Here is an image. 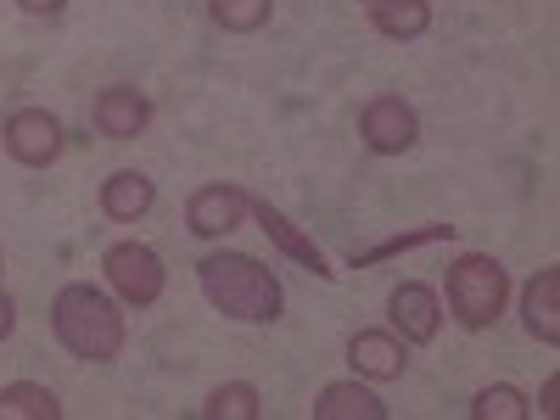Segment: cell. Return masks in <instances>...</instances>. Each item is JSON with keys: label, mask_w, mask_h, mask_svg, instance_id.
Wrapping results in <instances>:
<instances>
[{"label": "cell", "mask_w": 560, "mask_h": 420, "mask_svg": "<svg viewBox=\"0 0 560 420\" xmlns=\"http://www.w3.org/2000/svg\"><path fill=\"white\" fill-rule=\"evenodd\" d=\"M197 287L202 298L242 325H275L280 308H287V292H280V275L247 253H208L197 258Z\"/></svg>", "instance_id": "1"}, {"label": "cell", "mask_w": 560, "mask_h": 420, "mask_svg": "<svg viewBox=\"0 0 560 420\" xmlns=\"http://www.w3.org/2000/svg\"><path fill=\"white\" fill-rule=\"evenodd\" d=\"M51 337L84 364H113L129 342V325H124L118 303L102 287L68 280V287L51 298Z\"/></svg>", "instance_id": "2"}, {"label": "cell", "mask_w": 560, "mask_h": 420, "mask_svg": "<svg viewBox=\"0 0 560 420\" xmlns=\"http://www.w3.org/2000/svg\"><path fill=\"white\" fill-rule=\"evenodd\" d=\"M504 303H510V275L493 253H459L448 264V308H454V319L465 325V331L499 325Z\"/></svg>", "instance_id": "3"}, {"label": "cell", "mask_w": 560, "mask_h": 420, "mask_svg": "<svg viewBox=\"0 0 560 420\" xmlns=\"http://www.w3.org/2000/svg\"><path fill=\"white\" fill-rule=\"evenodd\" d=\"M102 269H107L113 298L129 303V308H152L163 298V287H168V269H163V258L147 242H113Z\"/></svg>", "instance_id": "4"}, {"label": "cell", "mask_w": 560, "mask_h": 420, "mask_svg": "<svg viewBox=\"0 0 560 420\" xmlns=\"http://www.w3.org/2000/svg\"><path fill=\"white\" fill-rule=\"evenodd\" d=\"M0 140H7V158L23 163V168H51L68 147L62 135V118L45 113V107H18L7 124H0Z\"/></svg>", "instance_id": "5"}, {"label": "cell", "mask_w": 560, "mask_h": 420, "mask_svg": "<svg viewBox=\"0 0 560 420\" xmlns=\"http://www.w3.org/2000/svg\"><path fill=\"white\" fill-rule=\"evenodd\" d=\"M359 140H364V152H376V158H404L420 140V113L404 96H376L359 113Z\"/></svg>", "instance_id": "6"}, {"label": "cell", "mask_w": 560, "mask_h": 420, "mask_svg": "<svg viewBox=\"0 0 560 420\" xmlns=\"http://www.w3.org/2000/svg\"><path fill=\"white\" fill-rule=\"evenodd\" d=\"M247 191L242 185H202V191H191V202H185V224H191V236L197 242H219V236H230L242 219H247Z\"/></svg>", "instance_id": "7"}, {"label": "cell", "mask_w": 560, "mask_h": 420, "mask_svg": "<svg viewBox=\"0 0 560 420\" xmlns=\"http://www.w3.org/2000/svg\"><path fill=\"white\" fill-rule=\"evenodd\" d=\"M387 319L409 348H427L443 331V303H438V292L427 287V280H404V287L387 298Z\"/></svg>", "instance_id": "8"}, {"label": "cell", "mask_w": 560, "mask_h": 420, "mask_svg": "<svg viewBox=\"0 0 560 420\" xmlns=\"http://www.w3.org/2000/svg\"><path fill=\"white\" fill-rule=\"evenodd\" d=\"M348 364L359 382H398L409 370V342L398 331H359L348 342Z\"/></svg>", "instance_id": "9"}, {"label": "cell", "mask_w": 560, "mask_h": 420, "mask_svg": "<svg viewBox=\"0 0 560 420\" xmlns=\"http://www.w3.org/2000/svg\"><path fill=\"white\" fill-rule=\"evenodd\" d=\"M247 213L258 219V230H264V236H269L280 253H287L292 264H303V269H308V275H319V280H331V275H337L331 264H325V253L314 247V236H303V230H298L287 213H280V208H269V202H258V197H253V202H247Z\"/></svg>", "instance_id": "10"}, {"label": "cell", "mask_w": 560, "mask_h": 420, "mask_svg": "<svg viewBox=\"0 0 560 420\" xmlns=\"http://www.w3.org/2000/svg\"><path fill=\"white\" fill-rule=\"evenodd\" d=\"M147 124H152V96H147V90L107 84L102 96H96V129H102L107 140H135Z\"/></svg>", "instance_id": "11"}, {"label": "cell", "mask_w": 560, "mask_h": 420, "mask_svg": "<svg viewBox=\"0 0 560 420\" xmlns=\"http://www.w3.org/2000/svg\"><path fill=\"white\" fill-rule=\"evenodd\" d=\"M158 208V185L140 174V168H118L102 179V213L113 224H135V219H147Z\"/></svg>", "instance_id": "12"}, {"label": "cell", "mask_w": 560, "mask_h": 420, "mask_svg": "<svg viewBox=\"0 0 560 420\" xmlns=\"http://www.w3.org/2000/svg\"><path fill=\"white\" fill-rule=\"evenodd\" d=\"M522 319H527V331H533L544 348L560 342V269H538V275L527 280Z\"/></svg>", "instance_id": "13"}, {"label": "cell", "mask_w": 560, "mask_h": 420, "mask_svg": "<svg viewBox=\"0 0 560 420\" xmlns=\"http://www.w3.org/2000/svg\"><path fill=\"white\" fill-rule=\"evenodd\" d=\"M314 420H387V404L353 376V382H331L314 398Z\"/></svg>", "instance_id": "14"}, {"label": "cell", "mask_w": 560, "mask_h": 420, "mask_svg": "<svg viewBox=\"0 0 560 420\" xmlns=\"http://www.w3.org/2000/svg\"><path fill=\"white\" fill-rule=\"evenodd\" d=\"M370 23L387 39H420L432 28V0H382V7H370Z\"/></svg>", "instance_id": "15"}, {"label": "cell", "mask_w": 560, "mask_h": 420, "mask_svg": "<svg viewBox=\"0 0 560 420\" xmlns=\"http://www.w3.org/2000/svg\"><path fill=\"white\" fill-rule=\"evenodd\" d=\"M0 420H62V404L39 382H12L0 387Z\"/></svg>", "instance_id": "16"}, {"label": "cell", "mask_w": 560, "mask_h": 420, "mask_svg": "<svg viewBox=\"0 0 560 420\" xmlns=\"http://www.w3.org/2000/svg\"><path fill=\"white\" fill-rule=\"evenodd\" d=\"M258 415H264V404H258L253 382H224L202 404V420H258Z\"/></svg>", "instance_id": "17"}, {"label": "cell", "mask_w": 560, "mask_h": 420, "mask_svg": "<svg viewBox=\"0 0 560 420\" xmlns=\"http://www.w3.org/2000/svg\"><path fill=\"white\" fill-rule=\"evenodd\" d=\"M448 236H454V224H420V230H404V236H387V242H376V247L353 253L348 264L364 269V264H382V258H398V253H415V247H432V242H448Z\"/></svg>", "instance_id": "18"}, {"label": "cell", "mask_w": 560, "mask_h": 420, "mask_svg": "<svg viewBox=\"0 0 560 420\" xmlns=\"http://www.w3.org/2000/svg\"><path fill=\"white\" fill-rule=\"evenodd\" d=\"M208 18L224 34H258L275 18V0H208Z\"/></svg>", "instance_id": "19"}, {"label": "cell", "mask_w": 560, "mask_h": 420, "mask_svg": "<svg viewBox=\"0 0 560 420\" xmlns=\"http://www.w3.org/2000/svg\"><path fill=\"white\" fill-rule=\"evenodd\" d=\"M471 415H477V420H527L533 409H527V398H522L516 387L499 382V387H482V393L471 398Z\"/></svg>", "instance_id": "20"}, {"label": "cell", "mask_w": 560, "mask_h": 420, "mask_svg": "<svg viewBox=\"0 0 560 420\" xmlns=\"http://www.w3.org/2000/svg\"><path fill=\"white\" fill-rule=\"evenodd\" d=\"M18 7H23L28 18H57V12L68 7V0H18Z\"/></svg>", "instance_id": "21"}, {"label": "cell", "mask_w": 560, "mask_h": 420, "mask_svg": "<svg viewBox=\"0 0 560 420\" xmlns=\"http://www.w3.org/2000/svg\"><path fill=\"white\" fill-rule=\"evenodd\" d=\"M12 331H18V303H12L7 292H0V342H7Z\"/></svg>", "instance_id": "22"}, {"label": "cell", "mask_w": 560, "mask_h": 420, "mask_svg": "<svg viewBox=\"0 0 560 420\" xmlns=\"http://www.w3.org/2000/svg\"><path fill=\"white\" fill-rule=\"evenodd\" d=\"M555 387H560V382L549 376V382H544V393H538V415H549V409H555Z\"/></svg>", "instance_id": "23"}, {"label": "cell", "mask_w": 560, "mask_h": 420, "mask_svg": "<svg viewBox=\"0 0 560 420\" xmlns=\"http://www.w3.org/2000/svg\"><path fill=\"white\" fill-rule=\"evenodd\" d=\"M370 7H382V0H364V12H370Z\"/></svg>", "instance_id": "24"}, {"label": "cell", "mask_w": 560, "mask_h": 420, "mask_svg": "<svg viewBox=\"0 0 560 420\" xmlns=\"http://www.w3.org/2000/svg\"><path fill=\"white\" fill-rule=\"evenodd\" d=\"M0 269H7V253H0Z\"/></svg>", "instance_id": "25"}]
</instances>
